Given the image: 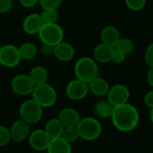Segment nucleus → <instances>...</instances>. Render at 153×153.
I'll use <instances>...</instances> for the list:
<instances>
[{"label": "nucleus", "instance_id": "obj_1", "mask_svg": "<svg viewBox=\"0 0 153 153\" xmlns=\"http://www.w3.org/2000/svg\"><path fill=\"white\" fill-rule=\"evenodd\" d=\"M110 118L112 120L113 125L118 131L128 132L134 130L139 124L140 114L134 105L125 103L114 106V110Z\"/></svg>", "mask_w": 153, "mask_h": 153}, {"label": "nucleus", "instance_id": "obj_2", "mask_svg": "<svg viewBox=\"0 0 153 153\" xmlns=\"http://www.w3.org/2000/svg\"><path fill=\"white\" fill-rule=\"evenodd\" d=\"M74 73L76 79L88 84L97 76H99L97 62L93 58L82 57L76 61L74 66Z\"/></svg>", "mask_w": 153, "mask_h": 153}, {"label": "nucleus", "instance_id": "obj_3", "mask_svg": "<svg viewBox=\"0 0 153 153\" xmlns=\"http://www.w3.org/2000/svg\"><path fill=\"white\" fill-rule=\"evenodd\" d=\"M32 98L37 102L42 108H49L57 102L56 89L48 82L35 85L32 92Z\"/></svg>", "mask_w": 153, "mask_h": 153}, {"label": "nucleus", "instance_id": "obj_4", "mask_svg": "<svg viewBox=\"0 0 153 153\" xmlns=\"http://www.w3.org/2000/svg\"><path fill=\"white\" fill-rule=\"evenodd\" d=\"M76 129L79 131V138L88 141L98 139L103 131L100 122L94 117H86L80 119Z\"/></svg>", "mask_w": 153, "mask_h": 153}, {"label": "nucleus", "instance_id": "obj_5", "mask_svg": "<svg viewBox=\"0 0 153 153\" xmlns=\"http://www.w3.org/2000/svg\"><path fill=\"white\" fill-rule=\"evenodd\" d=\"M43 114V108L33 98L24 101L19 108V115L22 120L30 125L38 123Z\"/></svg>", "mask_w": 153, "mask_h": 153}, {"label": "nucleus", "instance_id": "obj_6", "mask_svg": "<svg viewBox=\"0 0 153 153\" xmlns=\"http://www.w3.org/2000/svg\"><path fill=\"white\" fill-rule=\"evenodd\" d=\"M38 36L42 43L55 46L63 41L64 31L58 23L43 24L38 33Z\"/></svg>", "mask_w": 153, "mask_h": 153}, {"label": "nucleus", "instance_id": "obj_7", "mask_svg": "<svg viewBox=\"0 0 153 153\" xmlns=\"http://www.w3.org/2000/svg\"><path fill=\"white\" fill-rule=\"evenodd\" d=\"M22 59L18 47L14 44H5L0 47V64L7 68L17 67Z\"/></svg>", "mask_w": 153, "mask_h": 153}, {"label": "nucleus", "instance_id": "obj_8", "mask_svg": "<svg viewBox=\"0 0 153 153\" xmlns=\"http://www.w3.org/2000/svg\"><path fill=\"white\" fill-rule=\"evenodd\" d=\"M34 83L31 79L29 74H19L14 76L11 81L12 91L18 96L27 97L32 95L34 88Z\"/></svg>", "mask_w": 153, "mask_h": 153}, {"label": "nucleus", "instance_id": "obj_9", "mask_svg": "<svg viewBox=\"0 0 153 153\" xmlns=\"http://www.w3.org/2000/svg\"><path fill=\"white\" fill-rule=\"evenodd\" d=\"M65 92L67 97L70 100L73 101L82 100L88 96L89 92L88 84L78 79H75L68 83Z\"/></svg>", "mask_w": 153, "mask_h": 153}, {"label": "nucleus", "instance_id": "obj_10", "mask_svg": "<svg viewBox=\"0 0 153 153\" xmlns=\"http://www.w3.org/2000/svg\"><path fill=\"white\" fill-rule=\"evenodd\" d=\"M130 98V90L123 84H116L110 87L106 95V99L114 105H120L128 103Z\"/></svg>", "mask_w": 153, "mask_h": 153}, {"label": "nucleus", "instance_id": "obj_11", "mask_svg": "<svg viewBox=\"0 0 153 153\" xmlns=\"http://www.w3.org/2000/svg\"><path fill=\"white\" fill-rule=\"evenodd\" d=\"M28 141L33 149L43 151L47 149V147L51 141V138L44 130L38 129L30 132L28 136Z\"/></svg>", "mask_w": 153, "mask_h": 153}, {"label": "nucleus", "instance_id": "obj_12", "mask_svg": "<svg viewBox=\"0 0 153 153\" xmlns=\"http://www.w3.org/2000/svg\"><path fill=\"white\" fill-rule=\"evenodd\" d=\"M30 124L22 119L14 122L9 129L11 140L16 142H21L27 139L30 134Z\"/></svg>", "mask_w": 153, "mask_h": 153}, {"label": "nucleus", "instance_id": "obj_13", "mask_svg": "<svg viewBox=\"0 0 153 153\" xmlns=\"http://www.w3.org/2000/svg\"><path fill=\"white\" fill-rule=\"evenodd\" d=\"M53 56L59 61L68 62L75 57V48L67 42H60L53 46Z\"/></svg>", "mask_w": 153, "mask_h": 153}, {"label": "nucleus", "instance_id": "obj_14", "mask_svg": "<svg viewBox=\"0 0 153 153\" xmlns=\"http://www.w3.org/2000/svg\"><path fill=\"white\" fill-rule=\"evenodd\" d=\"M43 23L42 21L40 14L33 13L28 15L23 21V29L25 33L29 35L38 34Z\"/></svg>", "mask_w": 153, "mask_h": 153}, {"label": "nucleus", "instance_id": "obj_15", "mask_svg": "<svg viewBox=\"0 0 153 153\" xmlns=\"http://www.w3.org/2000/svg\"><path fill=\"white\" fill-rule=\"evenodd\" d=\"M58 118L64 127H76L81 119L78 111L70 107L61 109Z\"/></svg>", "mask_w": 153, "mask_h": 153}, {"label": "nucleus", "instance_id": "obj_16", "mask_svg": "<svg viewBox=\"0 0 153 153\" xmlns=\"http://www.w3.org/2000/svg\"><path fill=\"white\" fill-rule=\"evenodd\" d=\"M88 88L94 96L97 97H106L110 86L106 79L97 76L96 79H94L92 81L88 83Z\"/></svg>", "mask_w": 153, "mask_h": 153}, {"label": "nucleus", "instance_id": "obj_17", "mask_svg": "<svg viewBox=\"0 0 153 153\" xmlns=\"http://www.w3.org/2000/svg\"><path fill=\"white\" fill-rule=\"evenodd\" d=\"M114 51V48L109 46L105 43H100L97 45L93 51L94 59L97 62L100 63H107L110 62L112 59V55Z\"/></svg>", "mask_w": 153, "mask_h": 153}, {"label": "nucleus", "instance_id": "obj_18", "mask_svg": "<svg viewBox=\"0 0 153 153\" xmlns=\"http://www.w3.org/2000/svg\"><path fill=\"white\" fill-rule=\"evenodd\" d=\"M100 38H101L102 43L107 44L114 48L116 43L120 40L121 35L117 28H115L114 26L108 25L102 29L101 33H100Z\"/></svg>", "mask_w": 153, "mask_h": 153}, {"label": "nucleus", "instance_id": "obj_19", "mask_svg": "<svg viewBox=\"0 0 153 153\" xmlns=\"http://www.w3.org/2000/svg\"><path fill=\"white\" fill-rule=\"evenodd\" d=\"M48 153H71V144L66 141L61 137L51 139V141L47 147Z\"/></svg>", "mask_w": 153, "mask_h": 153}, {"label": "nucleus", "instance_id": "obj_20", "mask_svg": "<svg viewBox=\"0 0 153 153\" xmlns=\"http://www.w3.org/2000/svg\"><path fill=\"white\" fill-rule=\"evenodd\" d=\"M114 110V105L106 100H99L94 105V112L99 118H110Z\"/></svg>", "mask_w": 153, "mask_h": 153}, {"label": "nucleus", "instance_id": "obj_21", "mask_svg": "<svg viewBox=\"0 0 153 153\" xmlns=\"http://www.w3.org/2000/svg\"><path fill=\"white\" fill-rule=\"evenodd\" d=\"M63 129L64 126L59 118H51L47 122L44 131L47 132V134L51 139H54L61 136Z\"/></svg>", "mask_w": 153, "mask_h": 153}, {"label": "nucleus", "instance_id": "obj_22", "mask_svg": "<svg viewBox=\"0 0 153 153\" xmlns=\"http://www.w3.org/2000/svg\"><path fill=\"white\" fill-rule=\"evenodd\" d=\"M18 50L21 59L23 60H32L36 57L38 53L37 46L31 42H26L22 43L18 47Z\"/></svg>", "mask_w": 153, "mask_h": 153}, {"label": "nucleus", "instance_id": "obj_23", "mask_svg": "<svg viewBox=\"0 0 153 153\" xmlns=\"http://www.w3.org/2000/svg\"><path fill=\"white\" fill-rule=\"evenodd\" d=\"M29 76L34 85H39L42 83H46L48 81V71L42 66H35L33 67L30 72Z\"/></svg>", "mask_w": 153, "mask_h": 153}, {"label": "nucleus", "instance_id": "obj_24", "mask_svg": "<svg viewBox=\"0 0 153 153\" xmlns=\"http://www.w3.org/2000/svg\"><path fill=\"white\" fill-rule=\"evenodd\" d=\"M114 49L122 51L125 55H129L133 51L134 44H133V42L128 38H120V40L116 43Z\"/></svg>", "mask_w": 153, "mask_h": 153}, {"label": "nucleus", "instance_id": "obj_25", "mask_svg": "<svg viewBox=\"0 0 153 153\" xmlns=\"http://www.w3.org/2000/svg\"><path fill=\"white\" fill-rule=\"evenodd\" d=\"M40 16L43 24H54L59 20L58 9H43Z\"/></svg>", "mask_w": 153, "mask_h": 153}, {"label": "nucleus", "instance_id": "obj_26", "mask_svg": "<svg viewBox=\"0 0 153 153\" xmlns=\"http://www.w3.org/2000/svg\"><path fill=\"white\" fill-rule=\"evenodd\" d=\"M60 137L71 144L76 141V140L79 138V134L76 127H64Z\"/></svg>", "mask_w": 153, "mask_h": 153}, {"label": "nucleus", "instance_id": "obj_27", "mask_svg": "<svg viewBox=\"0 0 153 153\" xmlns=\"http://www.w3.org/2000/svg\"><path fill=\"white\" fill-rule=\"evenodd\" d=\"M147 0H124L126 7L131 11H140L145 5Z\"/></svg>", "mask_w": 153, "mask_h": 153}, {"label": "nucleus", "instance_id": "obj_28", "mask_svg": "<svg viewBox=\"0 0 153 153\" xmlns=\"http://www.w3.org/2000/svg\"><path fill=\"white\" fill-rule=\"evenodd\" d=\"M11 140L9 129L4 125H0V147L7 146Z\"/></svg>", "mask_w": 153, "mask_h": 153}, {"label": "nucleus", "instance_id": "obj_29", "mask_svg": "<svg viewBox=\"0 0 153 153\" xmlns=\"http://www.w3.org/2000/svg\"><path fill=\"white\" fill-rule=\"evenodd\" d=\"M42 9H59L62 4V0H39Z\"/></svg>", "mask_w": 153, "mask_h": 153}, {"label": "nucleus", "instance_id": "obj_30", "mask_svg": "<svg viewBox=\"0 0 153 153\" xmlns=\"http://www.w3.org/2000/svg\"><path fill=\"white\" fill-rule=\"evenodd\" d=\"M144 59L149 68H153V42H151L144 52Z\"/></svg>", "mask_w": 153, "mask_h": 153}, {"label": "nucleus", "instance_id": "obj_31", "mask_svg": "<svg viewBox=\"0 0 153 153\" xmlns=\"http://www.w3.org/2000/svg\"><path fill=\"white\" fill-rule=\"evenodd\" d=\"M13 0H0V14H6L13 8Z\"/></svg>", "mask_w": 153, "mask_h": 153}, {"label": "nucleus", "instance_id": "obj_32", "mask_svg": "<svg viewBox=\"0 0 153 153\" xmlns=\"http://www.w3.org/2000/svg\"><path fill=\"white\" fill-rule=\"evenodd\" d=\"M125 56H126V55H125L124 53H123L122 51H120L114 49V52H113V55H112V59H111V61H113V62H114V63H116V64H121V63H123V62L124 61Z\"/></svg>", "mask_w": 153, "mask_h": 153}, {"label": "nucleus", "instance_id": "obj_33", "mask_svg": "<svg viewBox=\"0 0 153 153\" xmlns=\"http://www.w3.org/2000/svg\"><path fill=\"white\" fill-rule=\"evenodd\" d=\"M144 104L146 106H148L149 108H152L153 107V90L149 91L145 94L144 98H143Z\"/></svg>", "mask_w": 153, "mask_h": 153}, {"label": "nucleus", "instance_id": "obj_34", "mask_svg": "<svg viewBox=\"0 0 153 153\" xmlns=\"http://www.w3.org/2000/svg\"><path fill=\"white\" fill-rule=\"evenodd\" d=\"M18 1L25 8H32L39 3V0H18Z\"/></svg>", "mask_w": 153, "mask_h": 153}, {"label": "nucleus", "instance_id": "obj_35", "mask_svg": "<svg viewBox=\"0 0 153 153\" xmlns=\"http://www.w3.org/2000/svg\"><path fill=\"white\" fill-rule=\"evenodd\" d=\"M41 51H42V54L44 56L53 55V46L42 43V46L41 48Z\"/></svg>", "mask_w": 153, "mask_h": 153}, {"label": "nucleus", "instance_id": "obj_36", "mask_svg": "<svg viewBox=\"0 0 153 153\" xmlns=\"http://www.w3.org/2000/svg\"><path fill=\"white\" fill-rule=\"evenodd\" d=\"M146 78H147V82H148V84H149L151 88H153V68H149V69L148 72H147Z\"/></svg>", "mask_w": 153, "mask_h": 153}, {"label": "nucleus", "instance_id": "obj_37", "mask_svg": "<svg viewBox=\"0 0 153 153\" xmlns=\"http://www.w3.org/2000/svg\"><path fill=\"white\" fill-rule=\"evenodd\" d=\"M149 119H150V122L153 123V107L150 108V111H149Z\"/></svg>", "mask_w": 153, "mask_h": 153}]
</instances>
